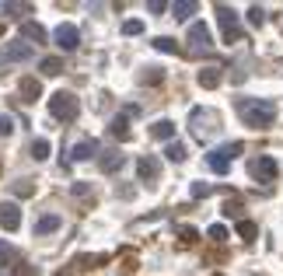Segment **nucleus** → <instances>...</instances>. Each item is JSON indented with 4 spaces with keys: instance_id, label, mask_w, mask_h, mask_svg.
I'll return each instance as SVG.
<instances>
[{
    "instance_id": "nucleus-1",
    "label": "nucleus",
    "mask_w": 283,
    "mask_h": 276,
    "mask_svg": "<svg viewBox=\"0 0 283 276\" xmlns=\"http://www.w3.org/2000/svg\"><path fill=\"white\" fill-rule=\"evenodd\" d=\"M234 112L242 116L245 126L252 130H269L273 119H276V105L266 98H234Z\"/></svg>"
},
{
    "instance_id": "nucleus-2",
    "label": "nucleus",
    "mask_w": 283,
    "mask_h": 276,
    "mask_svg": "<svg viewBox=\"0 0 283 276\" xmlns=\"http://www.w3.org/2000/svg\"><path fill=\"white\" fill-rule=\"evenodd\" d=\"M189 130L200 143H210L213 137H221V112L217 109H192L189 112Z\"/></svg>"
},
{
    "instance_id": "nucleus-3",
    "label": "nucleus",
    "mask_w": 283,
    "mask_h": 276,
    "mask_svg": "<svg viewBox=\"0 0 283 276\" xmlns=\"http://www.w3.org/2000/svg\"><path fill=\"white\" fill-rule=\"evenodd\" d=\"M77 98L70 95V91H56L53 98H49V116L56 119V122H70V119H77Z\"/></svg>"
},
{
    "instance_id": "nucleus-4",
    "label": "nucleus",
    "mask_w": 283,
    "mask_h": 276,
    "mask_svg": "<svg viewBox=\"0 0 283 276\" xmlns=\"http://www.w3.org/2000/svg\"><path fill=\"white\" fill-rule=\"evenodd\" d=\"M185 42H189V56H206V53L213 49L210 28H206L203 21H192V25H189V35H185Z\"/></svg>"
},
{
    "instance_id": "nucleus-5",
    "label": "nucleus",
    "mask_w": 283,
    "mask_h": 276,
    "mask_svg": "<svg viewBox=\"0 0 283 276\" xmlns=\"http://www.w3.org/2000/svg\"><path fill=\"white\" fill-rule=\"evenodd\" d=\"M248 175L255 178V182H263V185H269L273 178L280 175V164L273 161V154H255V158L248 161Z\"/></svg>"
},
{
    "instance_id": "nucleus-6",
    "label": "nucleus",
    "mask_w": 283,
    "mask_h": 276,
    "mask_svg": "<svg viewBox=\"0 0 283 276\" xmlns=\"http://www.w3.org/2000/svg\"><path fill=\"white\" fill-rule=\"evenodd\" d=\"M234 154H242V143H227V147H217V151H210L206 164H210L217 175H227V168H231V158H234Z\"/></svg>"
},
{
    "instance_id": "nucleus-7",
    "label": "nucleus",
    "mask_w": 283,
    "mask_h": 276,
    "mask_svg": "<svg viewBox=\"0 0 283 276\" xmlns=\"http://www.w3.org/2000/svg\"><path fill=\"white\" fill-rule=\"evenodd\" d=\"M53 42H56L60 49H77V46H81V32H77V25H67V21L56 25V28H53Z\"/></svg>"
},
{
    "instance_id": "nucleus-8",
    "label": "nucleus",
    "mask_w": 283,
    "mask_h": 276,
    "mask_svg": "<svg viewBox=\"0 0 283 276\" xmlns=\"http://www.w3.org/2000/svg\"><path fill=\"white\" fill-rule=\"evenodd\" d=\"M0 227L4 231H18L21 227V206L18 203H11V199L0 203Z\"/></svg>"
},
{
    "instance_id": "nucleus-9",
    "label": "nucleus",
    "mask_w": 283,
    "mask_h": 276,
    "mask_svg": "<svg viewBox=\"0 0 283 276\" xmlns=\"http://www.w3.org/2000/svg\"><path fill=\"white\" fill-rule=\"evenodd\" d=\"M0 59H4V63H7V59H11V63H25V59H32V46H25V42H7V46H4V53H0Z\"/></svg>"
},
{
    "instance_id": "nucleus-10",
    "label": "nucleus",
    "mask_w": 283,
    "mask_h": 276,
    "mask_svg": "<svg viewBox=\"0 0 283 276\" xmlns=\"http://www.w3.org/2000/svg\"><path fill=\"white\" fill-rule=\"evenodd\" d=\"M18 39H21V42H46V39H49V32L42 28L39 21H21Z\"/></svg>"
},
{
    "instance_id": "nucleus-11",
    "label": "nucleus",
    "mask_w": 283,
    "mask_h": 276,
    "mask_svg": "<svg viewBox=\"0 0 283 276\" xmlns=\"http://www.w3.org/2000/svg\"><path fill=\"white\" fill-rule=\"evenodd\" d=\"M158 172H161L158 158H150V154L137 158V178H140V182H154V178H158Z\"/></svg>"
},
{
    "instance_id": "nucleus-12",
    "label": "nucleus",
    "mask_w": 283,
    "mask_h": 276,
    "mask_svg": "<svg viewBox=\"0 0 283 276\" xmlns=\"http://www.w3.org/2000/svg\"><path fill=\"white\" fill-rule=\"evenodd\" d=\"M18 95H21L25 101H39V98H42V84H39V77H21Z\"/></svg>"
},
{
    "instance_id": "nucleus-13",
    "label": "nucleus",
    "mask_w": 283,
    "mask_h": 276,
    "mask_svg": "<svg viewBox=\"0 0 283 276\" xmlns=\"http://www.w3.org/2000/svg\"><path fill=\"white\" fill-rule=\"evenodd\" d=\"M221 80H224V67H203L200 70V88H206V91H213Z\"/></svg>"
},
{
    "instance_id": "nucleus-14",
    "label": "nucleus",
    "mask_w": 283,
    "mask_h": 276,
    "mask_svg": "<svg viewBox=\"0 0 283 276\" xmlns=\"http://www.w3.org/2000/svg\"><path fill=\"white\" fill-rule=\"evenodd\" d=\"M60 224H63V220L56 217V214H42V217L35 220V235H39V238L53 235V231H60Z\"/></svg>"
},
{
    "instance_id": "nucleus-15",
    "label": "nucleus",
    "mask_w": 283,
    "mask_h": 276,
    "mask_svg": "<svg viewBox=\"0 0 283 276\" xmlns=\"http://www.w3.org/2000/svg\"><path fill=\"white\" fill-rule=\"evenodd\" d=\"M95 154H98V143H95V140H81V143H74V154H70V158L74 161H91Z\"/></svg>"
},
{
    "instance_id": "nucleus-16",
    "label": "nucleus",
    "mask_w": 283,
    "mask_h": 276,
    "mask_svg": "<svg viewBox=\"0 0 283 276\" xmlns=\"http://www.w3.org/2000/svg\"><path fill=\"white\" fill-rule=\"evenodd\" d=\"M122 164H126V154H119V151H105V158H101V172L116 175Z\"/></svg>"
},
{
    "instance_id": "nucleus-17",
    "label": "nucleus",
    "mask_w": 283,
    "mask_h": 276,
    "mask_svg": "<svg viewBox=\"0 0 283 276\" xmlns=\"http://www.w3.org/2000/svg\"><path fill=\"white\" fill-rule=\"evenodd\" d=\"M217 21H221L224 32L238 28V14H234V7H227V4H217Z\"/></svg>"
},
{
    "instance_id": "nucleus-18",
    "label": "nucleus",
    "mask_w": 283,
    "mask_h": 276,
    "mask_svg": "<svg viewBox=\"0 0 283 276\" xmlns=\"http://www.w3.org/2000/svg\"><path fill=\"white\" fill-rule=\"evenodd\" d=\"M98 266H108V256H77L74 259V269H98Z\"/></svg>"
},
{
    "instance_id": "nucleus-19",
    "label": "nucleus",
    "mask_w": 283,
    "mask_h": 276,
    "mask_svg": "<svg viewBox=\"0 0 283 276\" xmlns=\"http://www.w3.org/2000/svg\"><path fill=\"white\" fill-rule=\"evenodd\" d=\"M150 137L154 140H171L175 137V122H171V119H158V122L150 126Z\"/></svg>"
},
{
    "instance_id": "nucleus-20",
    "label": "nucleus",
    "mask_w": 283,
    "mask_h": 276,
    "mask_svg": "<svg viewBox=\"0 0 283 276\" xmlns=\"http://www.w3.org/2000/svg\"><path fill=\"white\" fill-rule=\"evenodd\" d=\"M39 70H42V77H56V74H63V59L60 56H46L39 63Z\"/></svg>"
},
{
    "instance_id": "nucleus-21",
    "label": "nucleus",
    "mask_w": 283,
    "mask_h": 276,
    "mask_svg": "<svg viewBox=\"0 0 283 276\" xmlns=\"http://www.w3.org/2000/svg\"><path fill=\"white\" fill-rule=\"evenodd\" d=\"M112 137L116 140H129V116H126V112L112 119Z\"/></svg>"
},
{
    "instance_id": "nucleus-22",
    "label": "nucleus",
    "mask_w": 283,
    "mask_h": 276,
    "mask_svg": "<svg viewBox=\"0 0 283 276\" xmlns=\"http://www.w3.org/2000/svg\"><path fill=\"white\" fill-rule=\"evenodd\" d=\"M196 7H200L196 0H189V4H185V0L171 4V11H175V18H179V21H189V14H196Z\"/></svg>"
},
{
    "instance_id": "nucleus-23",
    "label": "nucleus",
    "mask_w": 283,
    "mask_h": 276,
    "mask_svg": "<svg viewBox=\"0 0 283 276\" xmlns=\"http://www.w3.org/2000/svg\"><path fill=\"white\" fill-rule=\"evenodd\" d=\"M0 11L7 18H25V14H32V4H0Z\"/></svg>"
},
{
    "instance_id": "nucleus-24",
    "label": "nucleus",
    "mask_w": 283,
    "mask_h": 276,
    "mask_svg": "<svg viewBox=\"0 0 283 276\" xmlns=\"http://www.w3.org/2000/svg\"><path fill=\"white\" fill-rule=\"evenodd\" d=\"M154 49H158V53H182L179 42L171 39V35H158V39H154Z\"/></svg>"
},
{
    "instance_id": "nucleus-25",
    "label": "nucleus",
    "mask_w": 283,
    "mask_h": 276,
    "mask_svg": "<svg viewBox=\"0 0 283 276\" xmlns=\"http://www.w3.org/2000/svg\"><path fill=\"white\" fill-rule=\"evenodd\" d=\"M14 262H18V248L7 245V241H0V266H14Z\"/></svg>"
},
{
    "instance_id": "nucleus-26",
    "label": "nucleus",
    "mask_w": 283,
    "mask_h": 276,
    "mask_svg": "<svg viewBox=\"0 0 283 276\" xmlns=\"http://www.w3.org/2000/svg\"><path fill=\"white\" fill-rule=\"evenodd\" d=\"M49 154H53V143H49V140H35V143H32V158L35 161H46Z\"/></svg>"
},
{
    "instance_id": "nucleus-27",
    "label": "nucleus",
    "mask_w": 283,
    "mask_h": 276,
    "mask_svg": "<svg viewBox=\"0 0 283 276\" xmlns=\"http://www.w3.org/2000/svg\"><path fill=\"white\" fill-rule=\"evenodd\" d=\"M238 235H242V238H245V245H248V241H255V235H259V227H255L252 220H238Z\"/></svg>"
},
{
    "instance_id": "nucleus-28",
    "label": "nucleus",
    "mask_w": 283,
    "mask_h": 276,
    "mask_svg": "<svg viewBox=\"0 0 283 276\" xmlns=\"http://www.w3.org/2000/svg\"><path fill=\"white\" fill-rule=\"evenodd\" d=\"M11 189H14V196H35V182H32V178H25V182H14Z\"/></svg>"
},
{
    "instance_id": "nucleus-29",
    "label": "nucleus",
    "mask_w": 283,
    "mask_h": 276,
    "mask_svg": "<svg viewBox=\"0 0 283 276\" xmlns=\"http://www.w3.org/2000/svg\"><path fill=\"white\" fill-rule=\"evenodd\" d=\"M158 80H164V70H154V67H143L140 84H158Z\"/></svg>"
},
{
    "instance_id": "nucleus-30",
    "label": "nucleus",
    "mask_w": 283,
    "mask_h": 276,
    "mask_svg": "<svg viewBox=\"0 0 283 276\" xmlns=\"http://www.w3.org/2000/svg\"><path fill=\"white\" fill-rule=\"evenodd\" d=\"M248 25H255V28L266 25V11L259 7V4H252V7H248Z\"/></svg>"
},
{
    "instance_id": "nucleus-31",
    "label": "nucleus",
    "mask_w": 283,
    "mask_h": 276,
    "mask_svg": "<svg viewBox=\"0 0 283 276\" xmlns=\"http://www.w3.org/2000/svg\"><path fill=\"white\" fill-rule=\"evenodd\" d=\"M164 158H168V161H175V164H179V161L185 158V147H182V143H168V151H164Z\"/></svg>"
},
{
    "instance_id": "nucleus-32",
    "label": "nucleus",
    "mask_w": 283,
    "mask_h": 276,
    "mask_svg": "<svg viewBox=\"0 0 283 276\" xmlns=\"http://www.w3.org/2000/svg\"><path fill=\"white\" fill-rule=\"evenodd\" d=\"M140 32H143V21H137V18L122 21V35H140Z\"/></svg>"
},
{
    "instance_id": "nucleus-33",
    "label": "nucleus",
    "mask_w": 283,
    "mask_h": 276,
    "mask_svg": "<svg viewBox=\"0 0 283 276\" xmlns=\"http://www.w3.org/2000/svg\"><path fill=\"white\" fill-rule=\"evenodd\" d=\"M206 235L221 245V241H227V227H224V224H210V231H206Z\"/></svg>"
},
{
    "instance_id": "nucleus-34",
    "label": "nucleus",
    "mask_w": 283,
    "mask_h": 276,
    "mask_svg": "<svg viewBox=\"0 0 283 276\" xmlns=\"http://www.w3.org/2000/svg\"><path fill=\"white\" fill-rule=\"evenodd\" d=\"M210 193H213V185H206V182H192V196H196V199H206Z\"/></svg>"
},
{
    "instance_id": "nucleus-35",
    "label": "nucleus",
    "mask_w": 283,
    "mask_h": 276,
    "mask_svg": "<svg viewBox=\"0 0 283 276\" xmlns=\"http://www.w3.org/2000/svg\"><path fill=\"white\" fill-rule=\"evenodd\" d=\"M179 238H182V245H196V241H200V231H192V227H182V231H179Z\"/></svg>"
},
{
    "instance_id": "nucleus-36",
    "label": "nucleus",
    "mask_w": 283,
    "mask_h": 276,
    "mask_svg": "<svg viewBox=\"0 0 283 276\" xmlns=\"http://www.w3.org/2000/svg\"><path fill=\"white\" fill-rule=\"evenodd\" d=\"M11 133H14V119L0 116V137H11Z\"/></svg>"
},
{
    "instance_id": "nucleus-37",
    "label": "nucleus",
    "mask_w": 283,
    "mask_h": 276,
    "mask_svg": "<svg viewBox=\"0 0 283 276\" xmlns=\"http://www.w3.org/2000/svg\"><path fill=\"white\" fill-rule=\"evenodd\" d=\"M224 42H227V46L242 42V28H231V32H224Z\"/></svg>"
},
{
    "instance_id": "nucleus-38",
    "label": "nucleus",
    "mask_w": 283,
    "mask_h": 276,
    "mask_svg": "<svg viewBox=\"0 0 283 276\" xmlns=\"http://www.w3.org/2000/svg\"><path fill=\"white\" fill-rule=\"evenodd\" d=\"M224 214H227V217H242V203H227Z\"/></svg>"
},
{
    "instance_id": "nucleus-39",
    "label": "nucleus",
    "mask_w": 283,
    "mask_h": 276,
    "mask_svg": "<svg viewBox=\"0 0 283 276\" xmlns=\"http://www.w3.org/2000/svg\"><path fill=\"white\" fill-rule=\"evenodd\" d=\"M18 276H39V269H35V266H25V262H21V266H18Z\"/></svg>"
},
{
    "instance_id": "nucleus-40",
    "label": "nucleus",
    "mask_w": 283,
    "mask_h": 276,
    "mask_svg": "<svg viewBox=\"0 0 283 276\" xmlns=\"http://www.w3.org/2000/svg\"><path fill=\"white\" fill-rule=\"evenodd\" d=\"M147 7H150V11H154V14H161V11H168V4H164V0H150V4H147Z\"/></svg>"
},
{
    "instance_id": "nucleus-41",
    "label": "nucleus",
    "mask_w": 283,
    "mask_h": 276,
    "mask_svg": "<svg viewBox=\"0 0 283 276\" xmlns=\"http://www.w3.org/2000/svg\"><path fill=\"white\" fill-rule=\"evenodd\" d=\"M0 39H4V25H0Z\"/></svg>"
}]
</instances>
